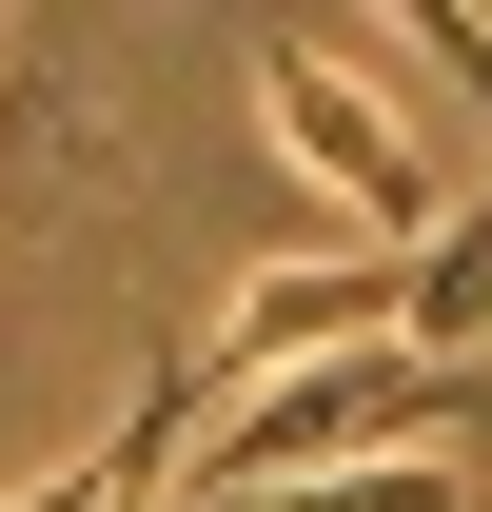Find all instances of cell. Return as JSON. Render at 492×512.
I'll list each match as a JSON object with an SVG mask.
<instances>
[{"label": "cell", "mask_w": 492, "mask_h": 512, "mask_svg": "<svg viewBox=\"0 0 492 512\" xmlns=\"http://www.w3.org/2000/svg\"><path fill=\"white\" fill-rule=\"evenodd\" d=\"M256 119H276V158H296V178L355 197L374 256H433V158L394 138V99H374L335 40H256Z\"/></svg>", "instance_id": "cell-1"}]
</instances>
